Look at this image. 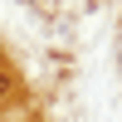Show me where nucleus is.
<instances>
[{
    "mask_svg": "<svg viewBox=\"0 0 122 122\" xmlns=\"http://www.w3.org/2000/svg\"><path fill=\"white\" fill-rule=\"evenodd\" d=\"M10 98H15V78H10V73H5V68H0V107H5V103H10Z\"/></svg>",
    "mask_w": 122,
    "mask_h": 122,
    "instance_id": "1",
    "label": "nucleus"
}]
</instances>
